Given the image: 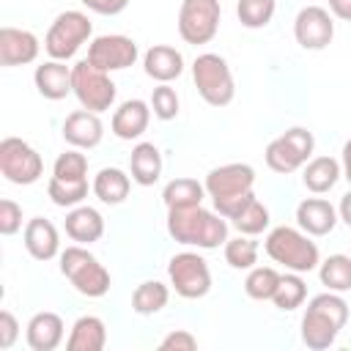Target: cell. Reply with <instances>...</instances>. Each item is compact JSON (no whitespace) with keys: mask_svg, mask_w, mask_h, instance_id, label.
Masks as SVG:
<instances>
[{"mask_svg":"<svg viewBox=\"0 0 351 351\" xmlns=\"http://www.w3.org/2000/svg\"><path fill=\"white\" fill-rule=\"evenodd\" d=\"M107 343V326L99 315H82L74 321L71 335L66 340L69 351H101Z\"/></svg>","mask_w":351,"mask_h":351,"instance_id":"cb8c5ba5","label":"cell"},{"mask_svg":"<svg viewBox=\"0 0 351 351\" xmlns=\"http://www.w3.org/2000/svg\"><path fill=\"white\" fill-rule=\"evenodd\" d=\"M274 8H277V0H239L236 14H239V22L244 27L258 30V27H266L271 22Z\"/></svg>","mask_w":351,"mask_h":351,"instance_id":"836d02e7","label":"cell"},{"mask_svg":"<svg viewBox=\"0 0 351 351\" xmlns=\"http://www.w3.org/2000/svg\"><path fill=\"white\" fill-rule=\"evenodd\" d=\"M129 186H132V181L121 167H101L93 178V195L110 206L123 203L129 195Z\"/></svg>","mask_w":351,"mask_h":351,"instance_id":"4316f807","label":"cell"},{"mask_svg":"<svg viewBox=\"0 0 351 351\" xmlns=\"http://www.w3.org/2000/svg\"><path fill=\"white\" fill-rule=\"evenodd\" d=\"M151 121V107L143 99H129L112 112V134L121 140H137Z\"/></svg>","mask_w":351,"mask_h":351,"instance_id":"d6986e66","label":"cell"},{"mask_svg":"<svg viewBox=\"0 0 351 351\" xmlns=\"http://www.w3.org/2000/svg\"><path fill=\"white\" fill-rule=\"evenodd\" d=\"M225 261L233 269H252L258 263V244L252 239H247L244 233L239 239H228L225 241Z\"/></svg>","mask_w":351,"mask_h":351,"instance_id":"d590c367","label":"cell"},{"mask_svg":"<svg viewBox=\"0 0 351 351\" xmlns=\"http://www.w3.org/2000/svg\"><path fill=\"white\" fill-rule=\"evenodd\" d=\"M167 299H170V291H167L165 282H159V280H145V282H140V285L134 288V293H132V310H134L137 315H154V313H159V310L167 304Z\"/></svg>","mask_w":351,"mask_h":351,"instance_id":"f1b7e54d","label":"cell"},{"mask_svg":"<svg viewBox=\"0 0 351 351\" xmlns=\"http://www.w3.org/2000/svg\"><path fill=\"white\" fill-rule=\"evenodd\" d=\"M192 80H195V88L203 96V101L211 104V107H225L236 96L230 66L217 52H203V55L195 58V63H192Z\"/></svg>","mask_w":351,"mask_h":351,"instance_id":"8992f818","label":"cell"},{"mask_svg":"<svg viewBox=\"0 0 351 351\" xmlns=\"http://www.w3.org/2000/svg\"><path fill=\"white\" fill-rule=\"evenodd\" d=\"M167 233L178 244L214 250L228 241V222L222 214L206 211L203 206L167 208Z\"/></svg>","mask_w":351,"mask_h":351,"instance_id":"7a4b0ae2","label":"cell"},{"mask_svg":"<svg viewBox=\"0 0 351 351\" xmlns=\"http://www.w3.org/2000/svg\"><path fill=\"white\" fill-rule=\"evenodd\" d=\"M71 88L82 110H90V112H104L115 101V82L107 77V71L96 69L88 58L71 66Z\"/></svg>","mask_w":351,"mask_h":351,"instance_id":"ba28073f","label":"cell"},{"mask_svg":"<svg viewBox=\"0 0 351 351\" xmlns=\"http://www.w3.org/2000/svg\"><path fill=\"white\" fill-rule=\"evenodd\" d=\"M252 184H255V170L250 165H244V162H230V165L214 167L206 176L203 186H206L208 197L214 200V208L225 219H233L255 197L252 195Z\"/></svg>","mask_w":351,"mask_h":351,"instance_id":"6da1fadb","label":"cell"},{"mask_svg":"<svg viewBox=\"0 0 351 351\" xmlns=\"http://www.w3.org/2000/svg\"><path fill=\"white\" fill-rule=\"evenodd\" d=\"M143 66H145V74L156 82H170L176 77H181L184 71V55L176 49V47H167V44H154L145 58H143Z\"/></svg>","mask_w":351,"mask_h":351,"instance_id":"7402d4cb","label":"cell"},{"mask_svg":"<svg viewBox=\"0 0 351 351\" xmlns=\"http://www.w3.org/2000/svg\"><path fill=\"white\" fill-rule=\"evenodd\" d=\"M33 80H36L38 93L49 101H60L74 90L71 88V69L63 60H47L41 66H36Z\"/></svg>","mask_w":351,"mask_h":351,"instance_id":"ac0fdd59","label":"cell"},{"mask_svg":"<svg viewBox=\"0 0 351 351\" xmlns=\"http://www.w3.org/2000/svg\"><path fill=\"white\" fill-rule=\"evenodd\" d=\"M318 274L329 291H351V255H329Z\"/></svg>","mask_w":351,"mask_h":351,"instance_id":"4dcf8cb0","label":"cell"},{"mask_svg":"<svg viewBox=\"0 0 351 351\" xmlns=\"http://www.w3.org/2000/svg\"><path fill=\"white\" fill-rule=\"evenodd\" d=\"M313 132H307L304 126H293L288 132H282L280 137H274L269 145H266V165L274 170V173H293L299 170L302 165H307L310 154H313Z\"/></svg>","mask_w":351,"mask_h":351,"instance_id":"9c48e42d","label":"cell"},{"mask_svg":"<svg viewBox=\"0 0 351 351\" xmlns=\"http://www.w3.org/2000/svg\"><path fill=\"white\" fill-rule=\"evenodd\" d=\"M206 195V186L195 178H173L165 192H162V200L167 208H189V206H200Z\"/></svg>","mask_w":351,"mask_h":351,"instance_id":"83f0119b","label":"cell"},{"mask_svg":"<svg viewBox=\"0 0 351 351\" xmlns=\"http://www.w3.org/2000/svg\"><path fill=\"white\" fill-rule=\"evenodd\" d=\"M90 11H96V14H104V16H115V14H121L126 5H129V0H82Z\"/></svg>","mask_w":351,"mask_h":351,"instance_id":"b9f144b4","label":"cell"},{"mask_svg":"<svg viewBox=\"0 0 351 351\" xmlns=\"http://www.w3.org/2000/svg\"><path fill=\"white\" fill-rule=\"evenodd\" d=\"M22 228V208L14 200H0V233L3 236H14Z\"/></svg>","mask_w":351,"mask_h":351,"instance_id":"f35d334b","label":"cell"},{"mask_svg":"<svg viewBox=\"0 0 351 351\" xmlns=\"http://www.w3.org/2000/svg\"><path fill=\"white\" fill-rule=\"evenodd\" d=\"M27 346L33 351H55L63 340V318L58 313H36L30 321H27Z\"/></svg>","mask_w":351,"mask_h":351,"instance_id":"ffe728a7","label":"cell"},{"mask_svg":"<svg viewBox=\"0 0 351 351\" xmlns=\"http://www.w3.org/2000/svg\"><path fill=\"white\" fill-rule=\"evenodd\" d=\"M159 348H162V351H195V348H197V340H195L192 332L176 329V332H170V335L159 343Z\"/></svg>","mask_w":351,"mask_h":351,"instance_id":"ab89813d","label":"cell"},{"mask_svg":"<svg viewBox=\"0 0 351 351\" xmlns=\"http://www.w3.org/2000/svg\"><path fill=\"white\" fill-rule=\"evenodd\" d=\"M25 250L36 261H52L60 252V239H58L55 225L44 217H33L25 225Z\"/></svg>","mask_w":351,"mask_h":351,"instance_id":"44dd1931","label":"cell"},{"mask_svg":"<svg viewBox=\"0 0 351 351\" xmlns=\"http://www.w3.org/2000/svg\"><path fill=\"white\" fill-rule=\"evenodd\" d=\"M329 8L337 19H348L351 22V0H329Z\"/></svg>","mask_w":351,"mask_h":351,"instance_id":"7bdbcfd3","label":"cell"},{"mask_svg":"<svg viewBox=\"0 0 351 351\" xmlns=\"http://www.w3.org/2000/svg\"><path fill=\"white\" fill-rule=\"evenodd\" d=\"M337 214H340V219L351 228V192H346L343 197H340V206H337Z\"/></svg>","mask_w":351,"mask_h":351,"instance_id":"ee69618b","label":"cell"},{"mask_svg":"<svg viewBox=\"0 0 351 351\" xmlns=\"http://www.w3.org/2000/svg\"><path fill=\"white\" fill-rule=\"evenodd\" d=\"M348 321V304L343 296H337V291H326L310 299L307 313L302 318V343L307 348H329L340 329Z\"/></svg>","mask_w":351,"mask_h":351,"instance_id":"3957f363","label":"cell"},{"mask_svg":"<svg viewBox=\"0 0 351 351\" xmlns=\"http://www.w3.org/2000/svg\"><path fill=\"white\" fill-rule=\"evenodd\" d=\"M167 277H170V285L176 288V293L184 296V299H200L211 291L208 263L197 252L173 255L170 263H167Z\"/></svg>","mask_w":351,"mask_h":351,"instance_id":"7c38bea8","label":"cell"},{"mask_svg":"<svg viewBox=\"0 0 351 351\" xmlns=\"http://www.w3.org/2000/svg\"><path fill=\"white\" fill-rule=\"evenodd\" d=\"M0 173L11 184L27 186V184H36L41 178L44 162L30 143H25L19 137H5L0 143Z\"/></svg>","mask_w":351,"mask_h":351,"instance_id":"30bf717a","label":"cell"},{"mask_svg":"<svg viewBox=\"0 0 351 351\" xmlns=\"http://www.w3.org/2000/svg\"><path fill=\"white\" fill-rule=\"evenodd\" d=\"M60 271L82 296L99 299V296H104L110 291V271L82 244L66 247L60 252Z\"/></svg>","mask_w":351,"mask_h":351,"instance_id":"5b68a950","label":"cell"},{"mask_svg":"<svg viewBox=\"0 0 351 351\" xmlns=\"http://www.w3.org/2000/svg\"><path fill=\"white\" fill-rule=\"evenodd\" d=\"M230 222L236 225L239 233H244V236H258V233H263V230L269 228V208H266L258 197H252V200L247 203V208H244L239 217H233Z\"/></svg>","mask_w":351,"mask_h":351,"instance_id":"e575fe53","label":"cell"},{"mask_svg":"<svg viewBox=\"0 0 351 351\" xmlns=\"http://www.w3.org/2000/svg\"><path fill=\"white\" fill-rule=\"evenodd\" d=\"M340 178V162L332 159V156H315L304 165V173H302V181L304 186L313 192V195H324L329 192Z\"/></svg>","mask_w":351,"mask_h":351,"instance_id":"484cf974","label":"cell"},{"mask_svg":"<svg viewBox=\"0 0 351 351\" xmlns=\"http://www.w3.org/2000/svg\"><path fill=\"white\" fill-rule=\"evenodd\" d=\"M16 337H19V324H16V318H14L11 310H3V313H0V348H3V351L11 348V346L16 343Z\"/></svg>","mask_w":351,"mask_h":351,"instance_id":"60d3db41","label":"cell"},{"mask_svg":"<svg viewBox=\"0 0 351 351\" xmlns=\"http://www.w3.org/2000/svg\"><path fill=\"white\" fill-rule=\"evenodd\" d=\"M280 277L282 274H277V269H271V266H252L247 280H244V291H247L250 299L266 302V299L274 296V291L280 285Z\"/></svg>","mask_w":351,"mask_h":351,"instance_id":"1f68e13d","label":"cell"},{"mask_svg":"<svg viewBox=\"0 0 351 351\" xmlns=\"http://www.w3.org/2000/svg\"><path fill=\"white\" fill-rule=\"evenodd\" d=\"M47 195L52 197L55 206H63V208L71 206V208H74V206H80V203L88 197V178L71 181V178H58V176H52L49 184H47Z\"/></svg>","mask_w":351,"mask_h":351,"instance_id":"f546056e","label":"cell"},{"mask_svg":"<svg viewBox=\"0 0 351 351\" xmlns=\"http://www.w3.org/2000/svg\"><path fill=\"white\" fill-rule=\"evenodd\" d=\"M66 233L77 244H93L104 236V219L90 206H74L66 214Z\"/></svg>","mask_w":351,"mask_h":351,"instance_id":"603a6c76","label":"cell"},{"mask_svg":"<svg viewBox=\"0 0 351 351\" xmlns=\"http://www.w3.org/2000/svg\"><path fill=\"white\" fill-rule=\"evenodd\" d=\"M266 255L285 266L288 271H313L318 266V247L315 241L307 239V233L296 230V228H288V225H280L274 228L269 236H266Z\"/></svg>","mask_w":351,"mask_h":351,"instance_id":"277c9868","label":"cell"},{"mask_svg":"<svg viewBox=\"0 0 351 351\" xmlns=\"http://www.w3.org/2000/svg\"><path fill=\"white\" fill-rule=\"evenodd\" d=\"M38 58V38L22 27H0V63L25 66Z\"/></svg>","mask_w":351,"mask_h":351,"instance_id":"9a60e30c","label":"cell"},{"mask_svg":"<svg viewBox=\"0 0 351 351\" xmlns=\"http://www.w3.org/2000/svg\"><path fill=\"white\" fill-rule=\"evenodd\" d=\"M151 110L159 121H173L178 115V93L167 82H159L151 93Z\"/></svg>","mask_w":351,"mask_h":351,"instance_id":"8d00e7d4","label":"cell"},{"mask_svg":"<svg viewBox=\"0 0 351 351\" xmlns=\"http://www.w3.org/2000/svg\"><path fill=\"white\" fill-rule=\"evenodd\" d=\"M93 33V25L88 14L82 11H63L55 16V22L47 30L44 49L49 52L52 60H69Z\"/></svg>","mask_w":351,"mask_h":351,"instance_id":"52a82bcc","label":"cell"},{"mask_svg":"<svg viewBox=\"0 0 351 351\" xmlns=\"http://www.w3.org/2000/svg\"><path fill=\"white\" fill-rule=\"evenodd\" d=\"M343 176H346L348 184H351V140L343 145Z\"/></svg>","mask_w":351,"mask_h":351,"instance_id":"f6af8a7d","label":"cell"},{"mask_svg":"<svg viewBox=\"0 0 351 351\" xmlns=\"http://www.w3.org/2000/svg\"><path fill=\"white\" fill-rule=\"evenodd\" d=\"M63 137L74 148H96L104 137V126L99 121V112L90 110H74L63 121Z\"/></svg>","mask_w":351,"mask_h":351,"instance_id":"2e32d148","label":"cell"},{"mask_svg":"<svg viewBox=\"0 0 351 351\" xmlns=\"http://www.w3.org/2000/svg\"><path fill=\"white\" fill-rule=\"evenodd\" d=\"M304 296H307V285H304V280L293 271V274H282V277H280V285H277L271 302H274V307H280V310H296V307H302Z\"/></svg>","mask_w":351,"mask_h":351,"instance_id":"d6a6232c","label":"cell"},{"mask_svg":"<svg viewBox=\"0 0 351 351\" xmlns=\"http://www.w3.org/2000/svg\"><path fill=\"white\" fill-rule=\"evenodd\" d=\"M296 222L307 236H326L337 225V211L324 197H304L296 206Z\"/></svg>","mask_w":351,"mask_h":351,"instance_id":"e0dca14e","label":"cell"},{"mask_svg":"<svg viewBox=\"0 0 351 351\" xmlns=\"http://www.w3.org/2000/svg\"><path fill=\"white\" fill-rule=\"evenodd\" d=\"M293 36L296 44L304 49H324L335 38V22L332 14L321 5H307L293 19Z\"/></svg>","mask_w":351,"mask_h":351,"instance_id":"5bb4252c","label":"cell"},{"mask_svg":"<svg viewBox=\"0 0 351 351\" xmlns=\"http://www.w3.org/2000/svg\"><path fill=\"white\" fill-rule=\"evenodd\" d=\"M137 44L134 38L129 36H121V33H112V36H99L90 41L88 47V60L101 69V71H121V69H129L134 66L137 60Z\"/></svg>","mask_w":351,"mask_h":351,"instance_id":"4fadbf2b","label":"cell"},{"mask_svg":"<svg viewBox=\"0 0 351 351\" xmlns=\"http://www.w3.org/2000/svg\"><path fill=\"white\" fill-rule=\"evenodd\" d=\"M219 0H184L178 8V33L186 44H208L219 30Z\"/></svg>","mask_w":351,"mask_h":351,"instance_id":"8fae6325","label":"cell"},{"mask_svg":"<svg viewBox=\"0 0 351 351\" xmlns=\"http://www.w3.org/2000/svg\"><path fill=\"white\" fill-rule=\"evenodd\" d=\"M52 176H58V178H71V181L85 178V176H88V159H85V154H80V151H74V148L66 151V154H60V156L55 159Z\"/></svg>","mask_w":351,"mask_h":351,"instance_id":"74e56055","label":"cell"},{"mask_svg":"<svg viewBox=\"0 0 351 351\" xmlns=\"http://www.w3.org/2000/svg\"><path fill=\"white\" fill-rule=\"evenodd\" d=\"M129 170H132V178L140 184V186H154L162 176V154L154 143H137L132 148V156H129Z\"/></svg>","mask_w":351,"mask_h":351,"instance_id":"d4e9b609","label":"cell"}]
</instances>
